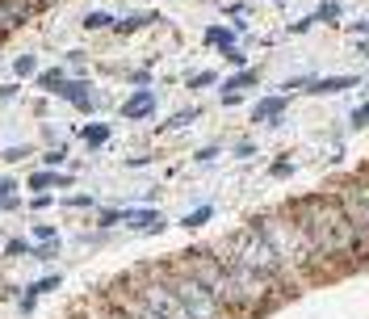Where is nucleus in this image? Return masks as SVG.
<instances>
[{
	"label": "nucleus",
	"instance_id": "f257e3e1",
	"mask_svg": "<svg viewBox=\"0 0 369 319\" xmlns=\"http://www.w3.org/2000/svg\"><path fill=\"white\" fill-rule=\"evenodd\" d=\"M294 219L302 223L311 252H315V278L319 273H340L344 265H353L365 248L361 236L353 227V219L344 215V206L336 202V194H307L294 206Z\"/></svg>",
	"mask_w": 369,
	"mask_h": 319
},
{
	"label": "nucleus",
	"instance_id": "f03ea898",
	"mask_svg": "<svg viewBox=\"0 0 369 319\" xmlns=\"http://www.w3.org/2000/svg\"><path fill=\"white\" fill-rule=\"evenodd\" d=\"M256 227H260V236L269 240V248L277 252L286 282H307V278H315V252H311V240H307V231H302V223L294 219L290 206H286V210H269V215H260Z\"/></svg>",
	"mask_w": 369,
	"mask_h": 319
},
{
	"label": "nucleus",
	"instance_id": "7ed1b4c3",
	"mask_svg": "<svg viewBox=\"0 0 369 319\" xmlns=\"http://www.w3.org/2000/svg\"><path fill=\"white\" fill-rule=\"evenodd\" d=\"M214 248H223L231 261H239V265H248V269H256V273H265V278H273V282H286L281 261H277V252L269 248V240L260 236L256 223H244L239 231H231V236H227L223 244H214Z\"/></svg>",
	"mask_w": 369,
	"mask_h": 319
},
{
	"label": "nucleus",
	"instance_id": "20e7f679",
	"mask_svg": "<svg viewBox=\"0 0 369 319\" xmlns=\"http://www.w3.org/2000/svg\"><path fill=\"white\" fill-rule=\"evenodd\" d=\"M155 273H160V278L176 290V299L185 303L189 319H235L227 307H223V303H218V299H214V294H210V290H206V286H202V282H197V278H193V273H185L176 261L155 265Z\"/></svg>",
	"mask_w": 369,
	"mask_h": 319
},
{
	"label": "nucleus",
	"instance_id": "39448f33",
	"mask_svg": "<svg viewBox=\"0 0 369 319\" xmlns=\"http://www.w3.org/2000/svg\"><path fill=\"white\" fill-rule=\"evenodd\" d=\"M126 282H130V290H134V294H139V299H143V303H147L160 319H189L185 303H181V299H176V290H172V286L155 273V265L134 269Z\"/></svg>",
	"mask_w": 369,
	"mask_h": 319
},
{
	"label": "nucleus",
	"instance_id": "423d86ee",
	"mask_svg": "<svg viewBox=\"0 0 369 319\" xmlns=\"http://www.w3.org/2000/svg\"><path fill=\"white\" fill-rule=\"evenodd\" d=\"M336 202H340L344 215L353 219V227H357V236H361V248L369 252V172L349 177V181L336 189Z\"/></svg>",
	"mask_w": 369,
	"mask_h": 319
},
{
	"label": "nucleus",
	"instance_id": "0eeeda50",
	"mask_svg": "<svg viewBox=\"0 0 369 319\" xmlns=\"http://www.w3.org/2000/svg\"><path fill=\"white\" fill-rule=\"evenodd\" d=\"M105 299H109V307H113V311H122L126 319H160L147 303H143V299H139V294H134V290H130V282H113Z\"/></svg>",
	"mask_w": 369,
	"mask_h": 319
},
{
	"label": "nucleus",
	"instance_id": "6e6552de",
	"mask_svg": "<svg viewBox=\"0 0 369 319\" xmlns=\"http://www.w3.org/2000/svg\"><path fill=\"white\" fill-rule=\"evenodd\" d=\"M38 8H46L42 0H0V38H8L17 25H25Z\"/></svg>",
	"mask_w": 369,
	"mask_h": 319
},
{
	"label": "nucleus",
	"instance_id": "1a4fd4ad",
	"mask_svg": "<svg viewBox=\"0 0 369 319\" xmlns=\"http://www.w3.org/2000/svg\"><path fill=\"white\" fill-rule=\"evenodd\" d=\"M122 223L134 227V231H164V215L151 210V206H134V210H122Z\"/></svg>",
	"mask_w": 369,
	"mask_h": 319
},
{
	"label": "nucleus",
	"instance_id": "9d476101",
	"mask_svg": "<svg viewBox=\"0 0 369 319\" xmlns=\"http://www.w3.org/2000/svg\"><path fill=\"white\" fill-rule=\"evenodd\" d=\"M59 97H67V101H71V105H76V109H84V114H88V109H92V105H97V93H92V88H88V80H67V84H63V93H59Z\"/></svg>",
	"mask_w": 369,
	"mask_h": 319
},
{
	"label": "nucleus",
	"instance_id": "9b49d317",
	"mask_svg": "<svg viewBox=\"0 0 369 319\" xmlns=\"http://www.w3.org/2000/svg\"><path fill=\"white\" fill-rule=\"evenodd\" d=\"M286 93H277V97H260L256 105H252V122H277L281 114H286Z\"/></svg>",
	"mask_w": 369,
	"mask_h": 319
},
{
	"label": "nucleus",
	"instance_id": "f8f14e48",
	"mask_svg": "<svg viewBox=\"0 0 369 319\" xmlns=\"http://www.w3.org/2000/svg\"><path fill=\"white\" fill-rule=\"evenodd\" d=\"M147 114H155V93H151V88H139V93L122 105V118H147Z\"/></svg>",
	"mask_w": 369,
	"mask_h": 319
},
{
	"label": "nucleus",
	"instance_id": "ddd939ff",
	"mask_svg": "<svg viewBox=\"0 0 369 319\" xmlns=\"http://www.w3.org/2000/svg\"><path fill=\"white\" fill-rule=\"evenodd\" d=\"M63 185H71V177L67 172H55V168H42V172L29 177V189L34 194H50V189H63Z\"/></svg>",
	"mask_w": 369,
	"mask_h": 319
},
{
	"label": "nucleus",
	"instance_id": "4468645a",
	"mask_svg": "<svg viewBox=\"0 0 369 319\" xmlns=\"http://www.w3.org/2000/svg\"><path fill=\"white\" fill-rule=\"evenodd\" d=\"M59 286H63V282H59V273H50V278H38V282L25 290V299H21V311L29 315V311H34V303H38V294H55Z\"/></svg>",
	"mask_w": 369,
	"mask_h": 319
},
{
	"label": "nucleus",
	"instance_id": "2eb2a0df",
	"mask_svg": "<svg viewBox=\"0 0 369 319\" xmlns=\"http://www.w3.org/2000/svg\"><path fill=\"white\" fill-rule=\"evenodd\" d=\"M353 84H361V80H357V76H323V80L311 84V93H344V88H353Z\"/></svg>",
	"mask_w": 369,
	"mask_h": 319
},
{
	"label": "nucleus",
	"instance_id": "dca6fc26",
	"mask_svg": "<svg viewBox=\"0 0 369 319\" xmlns=\"http://www.w3.org/2000/svg\"><path fill=\"white\" fill-rule=\"evenodd\" d=\"M227 84V93H244V88H256L260 84V76H256V67H239L231 80H223Z\"/></svg>",
	"mask_w": 369,
	"mask_h": 319
},
{
	"label": "nucleus",
	"instance_id": "f3484780",
	"mask_svg": "<svg viewBox=\"0 0 369 319\" xmlns=\"http://www.w3.org/2000/svg\"><path fill=\"white\" fill-rule=\"evenodd\" d=\"M206 42L231 50V46H235V29H227V25H210V29H206Z\"/></svg>",
	"mask_w": 369,
	"mask_h": 319
},
{
	"label": "nucleus",
	"instance_id": "a211bd4d",
	"mask_svg": "<svg viewBox=\"0 0 369 319\" xmlns=\"http://www.w3.org/2000/svg\"><path fill=\"white\" fill-rule=\"evenodd\" d=\"M63 84H67V76H63L59 67H50V72L38 76V88H42V93H63Z\"/></svg>",
	"mask_w": 369,
	"mask_h": 319
},
{
	"label": "nucleus",
	"instance_id": "6ab92c4d",
	"mask_svg": "<svg viewBox=\"0 0 369 319\" xmlns=\"http://www.w3.org/2000/svg\"><path fill=\"white\" fill-rule=\"evenodd\" d=\"M210 219H214V210H210V206H197V210H189V215L181 219V227H185V231H197V227H206Z\"/></svg>",
	"mask_w": 369,
	"mask_h": 319
},
{
	"label": "nucleus",
	"instance_id": "aec40b11",
	"mask_svg": "<svg viewBox=\"0 0 369 319\" xmlns=\"http://www.w3.org/2000/svg\"><path fill=\"white\" fill-rule=\"evenodd\" d=\"M84 143H88V147H105V143H109V126H105V122L84 126Z\"/></svg>",
	"mask_w": 369,
	"mask_h": 319
},
{
	"label": "nucleus",
	"instance_id": "412c9836",
	"mask_svg": "<svg viewBox=\"0 0 369 319\" xmlns=\"http://www.w3.org/2000/svg\"><path fill=\"white\" fill-rule=\"evenodd\" d=\"M336 17H340V4H336V0H323V4L315 8V21H336Z\"/></svg>",
	"mask_w": 369,
	"mask_h": 319
},
{
	"label": "nucleus",
	"instance_id": "4be33fe9",
	"mask_svg": "<svg viewBox=\"0 0 369 319\" xmlns=\"http://www.w3.org/2000/svg\"><path fill=\"white\" fill-rule=\"evenodd\" d=\"M105 25H113V17H109V13H101V8L84 17V29H105Z\"/></svg>",
	"mask_w": 369,
	"mask_h": 319
},
{
	"label": "nucleus",
	"instance_id": "5701e85b",
	"mask_svg": "<svg viewBox=\"0 0 369 319\" xmlns=\"http://www.w3.org/2000/svg\"><path fill=\"white\" fill-rule=\"evenodd\" d=\"M214 80H218L214 72H193V76H189V88H210Z\"/></svg>",
	"mask_w": 369,
	"mask_h": 319
},
{
	"label": "nucleus",
	"instance_id": "b1692460",
	"mask_svg": "<svg viewBox=\"0 0 369 319\" xmlns=\"http://www.w3.org/2000/svg\"><path fill=\"white\" fill-rule=\"evenodd\" d=\"M349 126H353V130H365V126H369V101H365V105H361V109H353V118H349Z\"/></svg>",
	"mask_w": 369,
	"mask_h": 319
},
{
	"label": "nucleus",
	"instance_id": "393cba45",
	"mask_svg": "<svg viewBox=\"0 0 369 319\" xmlns=\"http://www.w3.org/2000/svg\"><path fill=\"white\" fill-rule=\"evenodd\" d=\"M13 72H17V76H29V72H34V55H17V59H13Z\"/></svg>",
	"mask_w": 369,
	"mask_h": 319
},
{
	"label": "nucleus",
	"instance_id": "a878e982",
	"mask_svg": "<svg viewBox=\"0 0 369 319\" xmlns=\"http://www.w3.org/2000/svg\"><path fill=\"white\" fill-rule=\"evenodd\" d=\"M97 223H101V227H113V223H122V210H101Z\"/></svg>",
	"mask_w": 369,
	"mask_h": 319
},
{
	"label": "nucleus",
	"instance_id": "bb28decb",
	"mask_svg": "<svg viewBox=\"0 0 369 319\" xmlns=\"http://www.w3.org/2000/svg\"><path fill=\"white\" fill-rule=\"evenodd\" d=\"M193 118H197V109H181V114H176V118H172V126H189V122H193Z\"/></svg>",
	"mask_w": 369,
	"mask_h": 319
},
{
	"label": "nucleus",
	"instance_id": "cd10ccee",
	"mask_svg": "<svg viewBox=\"0 0 369 319\" xmlns=\"http://www.w3.org/2000/svg\"><path fill=\"white\" fill-rule=\"evenodd\" d=\"M25 252H34L25 240H13V244H8V257H25Z\"/></svg>",
	"mask_w": 369,
	"mask_h": 319
},
{
	"label": "nucleus",
	"instance_id": "c85d7f7f",
	"mask_svg": "<svg viewBox=\"0 0 369 319\" xmlns=\"http://www.w3.org/2000/svg\"><path fill=\"white\" fill-rule=\"evenodd\" d=\"M227 55V63H235V67H244V50L239 46H231V50H223Z\"/></svg>",
	"mask_w": 369,
	"mask_h": 319
},
{
	"label": "nucleus",
	"instance_id": "c756f323",
	"mask_svg": "<svg viewBox=\"0 0 369 319\" xmlns=\"http://www.w3.org/2000/svg\"><path fill=\"white\" fill-rule=\"evenodd\" d=\"M63 160H67V151H63V147H55V151H46V164H50V168H55V164H63Z\"/></svg>",
	"mask_w": 369,
	"mask_h": 319
},
{
	"label": "nucleus",
	"instance_id": "7c9ffc66",
	"mask_svg": "<svg viewBox=\"0 0 369 319\" xmlns=\"http://www.w3.org/2000/svg\"><path fill=\"white\" fill-rule=\"evenodd\" d=\"M290 172H294V164H290V160H277V164H273V177H290Z\"/></svg>",
	"mask_w": 369,
	"mask_h": 319
},
{
	"label": "nucleus",
	"instance_id": "2f4dec72",
	"mask_svg": "<svg viewBox=\"0 0 369 319\" xmlns=\"http://www.w3.org/2000/svg\"><path fill=\"white\" fill-rule=\"evenodd\" d=\"M50 206V194H34V210H46Z\"/></svg>",
	"mask_w": 369,
	"mask_h": 319
},
{
	"label": "nucleus",
	"instance_id": "473e14b6",
	"mask_svg": "<svg viewBox=\"0 0 369 319\" xmlns=\"http://www.w3.org/2000/svg\"><path fill=\"white\" fill-rule=\"evenodd\" d=\"M8 194H13V181H8V177H0V198H8Z\"/></svg>",
	"mask_w": 369,
	"mask_h": 319
},
{
	"label": "nucleus",
	"instance_id": "72a5a7b5",
	"mask_svg": "<svg viewBox=\"0 0 369 319\" xmlns=\"http://www.w3.org/2000/svg\"><path fill=\"white\" fill-rule=\"evenodd\" d=\"M101 319H126V315H122V311H113V307H109V311H105V315H101Z\"/></svg>",
	"mask_w": 369,
	"mask_h": 319
},
{
	"label": "nucleus",
	"instance_id": "f704fd0d",
	"mask_svg": "<svg viewBox=\"0 0 369 319\" xmlns=\"http://www.w3.org/2000/svg\"><path fill=\"white\" fill-rule=\"evenodd\" d=\"M42 4H50V0H42Z\"/></svg>",
	"mask_w": 369,
	"mask_h": 319
}]
</instances>
